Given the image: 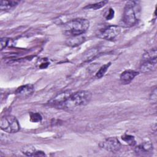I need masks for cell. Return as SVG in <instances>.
Returning <instances> with one entry per match:
<instances>
[{"instance_id":"cell-15","label":"cell","mask_w":157,"mask_h":157,"mask_svg":"<svg viewBox=\"0 0 157 157\" xmlns=\"http://www.w3.org/2000/svg\"><path fill=\"white\" fill-rule=\"evenodd\" d=\"M108 2L107 1H102L99 2H96L94 4H91L87 5L84 7V9H91V10H98L101 9V7H104L107 3Z\"/></svg>"},{"instance_id":"cell-2","label":"cell","mask_w":157,"mask_h":157,"mask_svg":"<svg viewBox=\"0 0 157 157\" xmlns=\"http://www.w3.org/2000/svg\"><path fill=\"white\" fill-rule=\"evenodd\" d=\"M92 94L87 90H81L72 93L63 105V109H72L88 104L91 101Z\"/></svg>"},{"instance_id":"cell-21","label":"cell","mask_w":157,"mask_h":157,"mask_svg":"<svg viewBox=\"0 0 157 157\" xmlns=\"http://www.w3.org/2000/svg\"><path fill=\"white\" fill-rule=\"evenodd\" d=\"M9 39L6 37H2L1 39V50H2L4 48L6 47L9 44Z\"/></svg>"},{"instance_id":"cell-7","label":"cell","mask_w":157,"mask_h":157,"mask_svg":"<svg viewBox=\"0 0 157 157\" xmlns=\"http://www.w3.org/2000/svg\"><path fill=\"white\" fill-rule=\"evenodd\" d=\"M99 145L101 148L112 153L118 152L120 150L121 146L118 139L115 137L105 139L100 143Z\"/></svg>"},{"instance_id":"cell-5","label":"cell","mask_w":157,"mask_h":157,"mask_svg":"<svg viewBox=\"0 0 157 157\" xmlns=\"http://www.w3.org/2000/svg\"><path fill=\"white\" fill-rule=\"evenodd\" d=\"M0 127L2 131L8 133H15L20 129L18 120L12 115H6L1 118Z\"/></svg>"},{"instance_id":"cell-6","label":"cell","mask_w":157,"mask_h":157,"mask_svg":"<svg viewBox=\"0 0 157 157\" xmlns=\"http://www.w3.org/2000/svg\"><path fill=\"white\" fill-rule=\"evenodd\" d=\"M120 32L121 28L118 26L111 25L100 29L98 33V36L105 40H112L120 34Z\"/></svg>"},{"instance_id":"cell-19","label":"cell","mask_w":157,"mask_h":157,"mask_svg":"<svg viewBox=\"0 0 157 157\" xmlns=\"http://www.w3.org/2000/svg\"><path fill=\"white\" fill-rule=\"evenodd\" d=\"M157 99V91L156 88L155 87L153 90L151 91V93L150 96V101L152 104H156Z\"/></svg>"},{"instance_id":"cell-16","label":"cell","mask_w":157,"mask_h":157,"mask_svg":"<svg viewBox=\"0 0 157 157\" xmlns=\"http://www.w3.org/2000/svg\"><path fill=\"white\" fill-rule=\"evenodd\" d=\"M111 65V63H107L103 66H102L100 69L98 70V71L96 72V77L98 78H100L101 77H102L104 74H105V72H107V71L108 70V68L110 67V66Z\"/></svg>"},{"instance_id":"cell-4","label":"cell","mask_w":157,"mask_h":157,"mask_svg":"<svg viewBox=\"0 0 157 157\" xmlns=\"http://www.w3.org/2000/svg\"><path fill=\"white\" fill-rule=\"evenodd\" d=\"M156 49H150L143 55L140 70L143 73L153 71L156 69Z\"/></svg>"},{"instance_id":"cell-14","label":"cell","mask_w":157,"mask_h":157,"mask_svg":"<svg viewBox=\"0 0 157 157\" xmlns=\"http://www.w3.org/2000/svg\"><path fill=\"white\" fill-rule=\"evenodd\" d=\"M21 152L26 156H34L36 150L33 146L28 145H26L22 148Z\"/></svg>"},{"instance_id":"cell-9","label":"cell","mask_w":157,"mask_h":157,"mask_svg":"<svg viewBox=\"0 0 157 157\" xmlns=\"http://www.w3.org/2000/svg\"><path fill=\"white\" fill-rule=\"evenodd\" d=\"M153 144L150 141H144L135 147L134 151L137 155H148L153 151Z\"/></svg>"},{"instance_id":"cell-10","label":"cell","mask_w":157,"mask_h":157,"mask_svg":"<svg viewBox=\"0 0 157 157\" xmlns=\"http://www.w3.org/2000/svg\"><path fill=\"white\" fill-rule=\"evenodd\" d=\"M34 88L33 85L31 84H26L23 85L15 90V94L21 98H27L31 96L34 92Z\"/></svg>"},{"instance_id":"cell-12","label":"cell","mask_w":157,"mask_h":157,"mask_svg":"<svg viewBox=\"0 0 157 157\" xmlns=\"http://www.w3.org/2000/svg\"><path fill=\"white\" fill-rule=\"evenodd\" d=\"M20 1H1L0 9L2 10H10L15 7Z\"/></svg>"},{"instance_id":"cell-1","label":"cell","mask_w":157,"mask_h":157,"mask_svg":"<svg viewBox=\"0 0 157 157\" xmlns=\"http://www.w3.org/2000/svg\"><path fill=\"white\" fill-rule=\"evenodd\" d=\"M140 8L137 1H127L123 10L122 21L126 26H132L136 25L140 17Z\"/></svg>"},{"instance_id":"cell-18","label":"cell","mask_w":157,"mask_h":157,"mask_svg":"<svg viewBox=\"0 0 157 157\" xmlns=\"http://www.w3.org/2000/svg\"><path fill=\"white\" fill-rule=\"evenodd\" d=\"M42 119L41 115L39 113H30V120L32 122L37 123L40 122Z\"/></svg>"},{"instance_id":"cell-3","label":"cell","mask_w":157,"mask_h":157,"mask_svg":"<svg viewBox=\"0 0 157 157\" xmlns=\"http://www.w3.org/2000/svg\"><path fill=\"white\" fill-rule=\"evenodd\" d=\"M90 22L85 18H75L69 21L64 25V33L65 34L73 37L80 36L88 29Z\"/></svg>"},{"instance_id":"cell-8","label":"cell","mask_w":157,"mask_h":157,"mask_svg":"<svg viewBox=\"0 0 157 157\" xmlns=\"http://www.w3.org/2000/svg\"><path fill=\"white\" fill-rule=\"evenodd\" d=\"M71 94L72 93L70 91H65L59 93L48 101V104L56 107L62 108Z\"/></svg>"},{"instance_id":"cell-17","label":"cell","mask_w":157,"mask_h":157,"mask_svg":"<svg viewBox=\"0 0 157 157\" xmlns=\"http://www.w3.org/2000/svg\"><path fill=\"white\" fill-rule=\"evenodd\" d=\"M121 139L123 141H124L126 144L131 146H134L136 145V140L133 136L129 134H124L121 136Z\"/></svg>"},{"instance_id":"cell-11","label":"cell","mask_w":157,"mask_h":157,"mask_svg":"<svg viewBox=\"0 0 157 157\" xmlns=\"http://www.w3.org/2000/svg\"><path fill=\"white\" fill-rule=\"evenodd\" d=\"M138 72L132 70H126L123 71L120 77V82L123 85L130 83L136 76L138 75Z\"/></svg>"},{"instance_id":"cell-13","label":"cell","mask_w":157,"mask_h":157,"mask_svg":"<svg viewBox=\"0 0 157 157\" xmlns=\"http://www.w3.org/2000/svg\"><path fill=\"white\" fill-rule=\"evenodd\" d=\"M84 40H85V37L82 35L77 36H73L67 40V44L70 46L75 47L81 44L83 42H84Z\"/></svg>"},{"instance_id":"cell-20","label":"cell","mask_w":157,"mask_h":157,"mask_svg":"<svg viewBox=\"0 0 157 157\" xmlns=\"http://www.w3.org/2000/svg\"><path fill=\"white\" fill-rule=\"evenodd\" d=\"M114 13H115V12H114L113 9H112V8H110V9L108 10L107 13H106L105 15V19L107 20H109L112 19V18H113V17H114Z\"/></svg>"}]
</instances>
